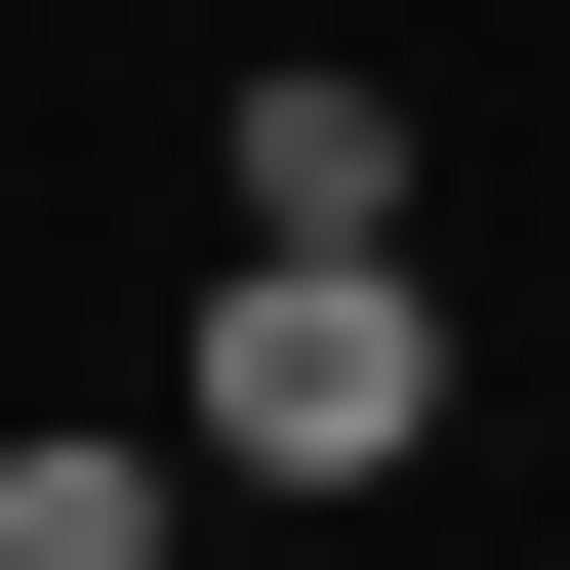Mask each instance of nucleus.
Segmentation results:
<instances>
[{
	"instance_id": "nucleus-1",
	"label": "nucleus",
	"mask_w": 570,
	"mask_h": 570,
	"mask_svg": "<svg viewBox=\"0 0 570 570\" xmlns=\"http://www.w3.org/2000/svg\"><path fill=\"white\" fill-rule=\"evenodd\" d=\"M204 449H245V489H407V449H449V285H407V245H245V285H204Z\"/></svg>"
},
{
	"instance_id": "nucleus-2",
	"label": "nucleus",
	"mask_w": 570,
	"mask_h": 570,
	"mask_svg": "<svg viewBox=\"0 0 570 570\" xmlns=\"http://www.w3.org/2000/svg\"><path fill=\"white\" fill-rule=\"evenodd\" d=\"M245 245H407V122L367 82H245Z\"/></svg>"
},
{
	"instance_id": "nucleus-3",
	"label": "nucleus",
	"mask_w": 570,
	"mask_h": 570,
	"mask_svg": "<svg viewBox=\"0 0 570 570\" xmlns=\"http://www.w3.org/2000/svg\"><path fill=\"white\" fill-rule=\"evenodd\" d=\"M164 489L204 449H0V570H164Z\"/></svg>"
}]
</instances>
